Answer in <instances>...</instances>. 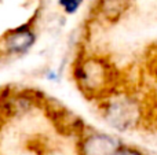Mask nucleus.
I'll list each match as a JSON object with an SVG mask.
<instances>
[{
    "label": "nucleus",
    "mask_w": 157,
    "mask_h": 155,
    "mask_svg": "<svg viewBox=\"0 0 157 155\" xmlns=\"http://www.w3.org/2000/svg\"><path fill=\"white\" fill-rule=\"evenodd\" d=\"M125 143L121 136L88 125L75 140L77 155H114Z\"/></svg>",
    "instance_id": "4"
},
{
    "label": "nucleus",
    "mask_w": 157,
    "mask_h": 155,
    "mask_svg": "<svg viewBox=\"0 0 157 155\" xmlns=\"http://www.w3.org/2000/svg\"><path fill=\"white\" fill-rule=\"evenodd\" d=\"M41 111L44 113L50 124L54 126L55 132L61 136L76 140L81 135V132L88 126V124L84 122V120L80 115L73 113L69 107L61 103L58 99L51 98L48 95L44 100Z\"/></svg>",
    "instance_id": "5"
},
{
    "label": "nucleus",
    "mask_w": 157,
    "mask_h": 155,
    "mask_svg": "<svg viewBox=\"0 0 157 155\" xmlns=\"http://www.w3.org/2000/svg\"><path fill=\"white\" fill-rule=\"evenodd\" d=\"M71 76L77 91L92 103L127 84L110 55L90 49L81 43L80 45L77 43V51L71 63Z\"/></svg>",
    "instance_id": "1"
},
{
    "label": "nucleus",
    "mask_w": 157,
    "mask_h": 155,
    "mask_svg": "<svg viewBox=\"0 0 157 155\" xmlns=\"http://www.w3.org/2000/svg\"><path fill=\"white\" fill-rule=\"evenodd\" d=\"M94 104L98 117L108 131L121 137L149 128L150 106L128 84L117 88Z\"/></svg>",
    "instance_id": "2"
},
{
    "label": "nucleus",
    "mask_w": 157,
    "mask_h": 155,
    "mask_svg": "<svg viewBox=\"0 0 157 155\" xmlns=\"http://www.w3.org/2000/svg\"><path fill=\"white\" fill-rule=\"evenodd\" d=\"M134 0H97L91 14V22L103 27H110L127 18Z\"/></svg>",
    "instance_id": "6"
},
{
    "label": "nucleus",
    "mask_w": 157,
    "mask_h": 155,
    "mask_svg": "<svg viewBox=\"0 0 157 155\" xmlns=\"http://www.w3.org/2000/svg\"><path fill=\"white\" fill-rule=\"evenodd\" d=\"M40 14H35L26 22L7 29L0 36V62L25 58L35 49L39 41Z\"/></svg>",
    "instance_id": "3"
},
{
    "label": "nucleus",
    "mask_w": 157,
    "mask_h": 155,
    "mask_svg": "<svg viewBox=\"0 0 157 155\" xmlns=\"http://www.w3.org/2000/svg\"><path fill=\"white\" fill-rule=\"evenodd\" d=\"M86 0H57L58 7L62 11L63 15H75L83 7Z\"/></svg>",
    "instance_id": "7"
},
{
    "label": "nucleus",
    "mask_w": 157,
    "mask_h": 155,
    "mask_svg": "<svg viewBox=\"0 0 157 155\" xmlns=\"http://www.w3.org/2000/svg\"><path fill=\"white\" fill-rule=\"evenodd\" d=\"M114 155H149V154H147L144 148L139 147V146L125 142Z\"/></svg>",
    "instance_id": "8"
},
{
    "label": "nucleus",
    "mask_w": 157,
    "mask_h": 155,
    "mask_svg": "<svg viewBox=\"0 0 157 155\" xmlns=\"http://www.w3.org/2000/svg\"><path fill=\"white\" fill-rule=\"evenodd\" d=\"M62 76H63L62 67H48L43 73V77L50 82H59L62 80Z\"/></svg>",
    "instance_id": "9"
}]
</instances>
